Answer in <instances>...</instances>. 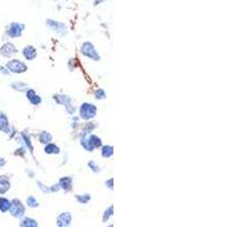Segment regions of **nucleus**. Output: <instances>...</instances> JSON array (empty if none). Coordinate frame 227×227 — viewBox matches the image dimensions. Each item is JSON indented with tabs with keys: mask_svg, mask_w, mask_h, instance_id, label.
Segmentation results:
<instances>
[{
	"mask_svg": "<svg viewBox=\"0 0 227 227\" xmlns=\"http://www.w3.org/2000/svg\"><path fill=\"white\" fill-rule=\"evenodd\" d=\"M81 144L88 151H93L94 149L101 147V138L94 134H90V132L84 131L81 138Z\"/></svg>",
	"mask_w": 227,
	"mask_h": 227,
	"instance_id": "1",
	"label": "nucleus"
},
{
	"mask_svg": "<svg viewBox=\"0 0 227 227\" xmlns=\"http://www.w3.org/2000/svg\"><path fill=\"white\" fill-rule=\"evenodd\" d=\"M97 115V107L92 103H88L84 102L81 107H79V117L84 120H90V119L94 118Z\"/></svg>",
	"mask_w": 227,
	"mask_h": 227,
	"instance_id": "2",
	"label": "nucleus"
},
{
	"mask_svg": "<svg viewBox=\"0 0 227 227\" xmlns=\"http://www.w3.org/2000/svg\"><path fill=\"white\" fill-rule=\"evenodd\" d=\"M81 51L82 53L84 55L85 57L90 58V59H93V60H100V56H99V53L97 52L96 48L93 46L91 42H84L81 47Z\"/></svg>",
	"mask_w": 227,
	"mask_h": 227,
	"instance_id": "3",
	"label": "nucleus"
},
{
	"mask_svg": "<svg viewBox=\"0 0 227 227\" xmlns=\"http://www.w3.org/2000/svg\"><path fill=\"white\" fill-rule=\"evenodd\" d=\"M52 98H53V100H56L59 105L65 106L66 109H67V111H68L70 115H73V114L75 112V108H74V106L72 105V99L69 98L68 96H65V94H55Z\"/></svg>",
	"mask_w": 227,
	"mask_h": 227,
	"instance_id": "4",
	"label": "nucleus"
},
{
	"mask_svg": "<svg viewBox=\"0 0 227 227\" xmlns=\"http://www.w3.org/2000/svg\"><path fill=\"white\" fill-rule=\"evenodd\" d=\"M6 67L9 72L16 73V74H22V73L27 70V66L24 63H22L20 60H17V59L8 61V63L6 64Z\"/></svg>",
	"mask_w": 227,
	"mask_h": 227,
	"instance_id": "5",
	"label": "nucleus"
},
{
	"mask_svg": "<svg viewBox=\"0 0 227 227\" xmlns=\"http://www.w3.org/2000/svg\"><path fill=\"white\" fill-rule=\"evenodd\" d=\"M11 204H10V214L13 217H16V218H20L23 217L24 214H25V208H24L23 203L20 202V200H17V199H14L13 201H10Z\"/></svg>",
	"mask_w": 227,
	"mask_h": 227,
	"instance_id": "6",
	"label": "nucleus"
},
{
	"mask_svg": "<svg viewBox=\"0 0 227 227\" xmlns=\"http://www.w3.org/2000/svg\"><path fill=\"white\" fill-rule=\"evenodd\" d=\"M47 25L60 35H66L67 34V26L64 23H60V22H57V20H47Z\"/></svg>",
	"mask_w": 227,
	"mask_h": 227,
	"instance_id": "7",
	"label": "nucleus"
},
{
	"mask_svg": "<svg viewBox=\"0 0 227 227\" xmlns=\"http://www.w3.org/2000/svg\"><path fill=\"white\" fill-rule=\"evenodd\" d=\"M24 27H25V26H24L23 24L14 22V23L10 24L9 30H8L7 34H8L10 38H18V36L22 35V32H23Z\"/></svg>",
	"mask_w": 227,
	"mask_h": 227,
	"instance_id": "8",
	"label": "nucleus"
},
{
	"mask_svg": "<svg viewBox=\"0 0 227 227\" xmlns=\"http://www.w3.org/2000/svg\"><path fill=\"white\" fill-rule=\"evenodd\" d=\"M16 52H17V50H16V48H15V46L10 42L5 43V44L1 47V49H0V53H1L2 56L7 57V58L14 56Z\"/></svg>",
	"mask_w": 227,
	"mask_h": 227,
	"instance_id": "9",
	"label": "nucleus"
},
{
	"mask_svg": "<svg viewBox=\"0 0 227 227\" xmlns=\"http://www.w3.org/2000/svg\"><path fill=\"white\" fill-rule=\"evenodd\" d=\"M72 223V215L70 212H63L57 217V225L59 227L69 226Z\"/></svg>",
	"mask_w": 227,
	"mask_h": 227,
	"instance_id": "10",
	"label": "nucleus"
},
{
	"mask_svg": "<svg viewBox=\"0 0 227 227\" xmlns=\"http://www.w3.org/2000/svg\"><path fill=\"white\" fill-rule=\"evenodd\" d=\"M26 98L29 99V101L32 103V105L36 106V105H40L41 101H42V99L40 98V96H38L35 93L34 90H27L26 91Z\"/></svg>",
	"mask_w": 227,
	"mask_h": 227,
	"instance_id": "11",
	"label": "nucleus"
},
{
	"mask_svg": "<svg viewBox=\"0 0 227 227\" xmlns=\"http://www.w3.org/2000/svg\"><path fill=\"white\" fill-rule=\"evenodd\" d=\"M36 55H38L36 49L32 46H27L23 49V56L27 60H33L36 57Z\"/></svg>",
	"mask_w": 227,
	"mask_h": 227,
	"instance_id": "12",
	"label": "nucleus"
},
{
	"mask_svg": "<svg viewBox=\"0 0 227 227\" xmlns=\"http://www.w3.org/2000/svg\"><path fill=\"white\" fill-rule=\"evenodd\" d=\"M10 188V182L9 178L2 175L0 176V194H5L8 190Z\"/></svg>",
	"mask_w": 227,
	"mask_h": 227,
	"instance_id": "13",
	"label": "nucleus"
},
{
	"mask_svg": "<svg viewBox=\"0 0 227 227\" xmlns=\"http://www.w3.org/2000/svg\"><path fill=\"white\" fill-rule=\"evenodd\" d=\"M0 131L5 132V133H9L10 132L8 118L3 112H0Z\"/></svg>",
	"mask_w": 227,
	"mask_h": 227,
	"instance_id": "14",
	"label": "nucleus"
},
{
	"mask_svg": "<svg viewBox=\"0 0 227 227\" xmlns=\"http://www.w3.org/2000/svg\"><path fill=\"white\" fill-rule=\"evenodd\" d=\"M72 184H73V181L72 178L68 177V176H66V177H61L59 179V188H63L65 191H69L70 188H72Z\"/></svg>",
	"mask_w": 227,
	"mask_h": 227,
	"instance_id": "15",
	"label": "nucleus"
},
{
	"mask_svg": "<svg viewBox=\"0 0 227 227\" xmlns=\"http://www.w3.org/2000/svg\"><path fill=\"white\" fill-rule=\"evenodd\" d=\"M44 152L48 155H58L60 152V149L58 145L53 144V143H48L44 148Z\"/></svg>",
	"mask_w": 227,
	"mask_h": 227,
	"instance_id": "16",
	"label": "nucleus"
},
{
	"mask_svg": "<svg viewBox=\"0 0 227 227\" xmlns=\"http://www.w3.org/2000/svg\"><path fill=\"white\" fill-rule=\"evenodd\" d=\"M39 141L41 143H43V144H48V143H50V142L52 141V136H51V134H50L49 132L43 131L39 135Z\"/></svg>",
	"mask_w": 227,
	"mask_h": 227,
	"instance_id": "17",
	"label": "nucleus"
},
{
	"mask_svg": "<svg viewBox=\"0 0 227 227\" xmlns=\"http://www.w3.org/2000/svg\"><path fill=\"white\" fill-rule=\"evenodd\" d=\"M10 204H11V202L8 199H6V197H0V211L1 212L9 211Z\"/></svg>",
	"mask_w": 227,
	"mask_h": 227,
	"instance_id": "18",
	"label": "nucleus"
},
{
	"mask_svg": "<svg viewBox=\"0 0 227 227\" xmlns=\"http://www.w3.org/2000/svg\"><path fill=\"white\" fill-rule=\"evenodd\" d=\"M101 155L103 158H110L114 155V148H112V145H105V147H102Z\"/></svg>",
	"mask_w": 227,
	"mask_h": 227,
	"instance_id": "19",
	"label": "nucleus"
},
{
	"mask_svg": "<svg viewBox=\"0 0 227 227\" xmlns=\"http://www.w3.org/2000/svg\"><path fill=\"white\" fill-rule=\"evenodd\" d=\"M11 88H13L14 90L20 91V92H23V91L26 92L27 90H29V85L25 84V83H23V82H14L13 84H11Z\"/></svg>",
	"mask_w": 227,
	"mask_h": 227,
	"instance_id": "20",
	"label": "nucleus"
},
{
	"mask_svg": "<svg viewBox=\"0 0 227 227\" xmlns=\"http://www.w3.org/2000/svg\"><path fill=\"white\" fill-rule=\"evenodd\" d=\"M20 225L22 227H38L36 220H34L32 218H24L23 220L20 221Z\"/></svg>",
	"mask_w": 227,
	"mask_h": 227,
	"instance_id": "21",
	"label": "nucleus"
},
{
	"mask_svg": "<svg viewBox=\"0 0 227 227\" xmlns=\"http://www.w3.org/2000/svg\"><path fill=\"white\" fill-rule=\"evenodd\" d=\"M22 138H23V140L25 141V144H26V147L29 148L30 152H31V153H33V145H32V143H31L30 136H29V135H27L25 132H23V133H22Z\"/></svg>",
	"mask_w": 227,
	"mask_h": 227,
	"instance_id": "22",
	"label": "nucleus"
},
{
	"mask_svg": "<svg viewBox=\"0 0 227 227\" xmlns=\"http://www.w3.org/2000/svg\"><path fill=\"white\" fill-rule=\"evenodd\" d=\"M26 203H27V206L30 208H36V207H39V202L36 201V199L33 195H30V197H27V200H26Z\"/></svg>",
	"mask_w": 227,
	"mask_h": 227,
	"instance_id": "23",
	"label": "nucleus"
},
{
	"mask_svg": "<svg viewBox=\"0 0 227 227\" xmlns=\"http://www.w3.org/2000/svg\"><path fill=\"white\" fill-rule=\"evenodd\" d=\"M90 199H91V197H90L89 194H84V195H76V200L79 201V203H88L90 201Z\"/></svg>",
	"mask_w": 227,
	"mask_h": 227,
	"instance_id": "24",
	"label": "nucleus"
},
{
	"mask_svg": "<svg viewBox=\"0 0 227 227\" xmlns=\"http://www.w3.org/2000/svg\"><path fill=\"white\" fill-rule=\"evenodd\" d=\"M112 214H114V206H110V207L105 211V215H103V221H107L109 218L111 217Z\"/></svg>",
	"mask_w": 227,
	"mask_h": 227,
	"instance_id": "25",
	"label": "nucleus"
},
{
	"mask_svg": "<svg viewBox=\"0 0 227 227\" xmlns=\"http://www.w3.org/2000/svg\"><path fill=\"white\" fill-rule=\"evenodd\" d=\"M94 96H96V99H98V100H103V99H106V92L102 89H98L94 92Z\"/></svg>",
	"mask_w": 227,
	"mask_h": 227,
	"instance_id": "26",
	"label": "nucleus"
},
{
	"mask_svg": "<svg viewBox=\"0 0 227 227\" xmlns=\"http://www.w3.org/2000/svg\"><path fill=\"white\" fill-rule=\"evenodd\" d=\"M88 165H89V167L91 168V169H92L94 173H99V171H100V167H99L98 165H97L94 161H90Z\"/></svg>",
	"mask_w": 227,
	"mask_h": 227,
	"instance_id": "27",
	"label": "nucleus"
},
{
	"mask_svg": "<svg viewBox=\"0 0 227 227\" xmlns=\"http://www.w3.org/2000/svg\"><path fill=\"white\" fill-rule=\"evenodd\" d=\"M112 183H114V178H110L109 181L106 182V186L108 188H110V190H112L114 188V185H112Z\"/></svg>",
	"mask_w": 227,
	"mask_h": 227,
	"instance_id": "28",
	"label": "nucleus"
},
{
	"mask_svg": "<svg viewBox=\"0 0 227 227\" xmlns=\"http://www.w3.org/2000/svg\"><path fill=\"white\" fill-rule=\"evenodd\" d=\"M38 185H40V188H41V190H42L43 192H47V193H49L50 192V188H46V186H44V185H42L41 184V183H38Z\"/></svg>",
	"mask_w": 227,
	"mask_h": 227,
	"instance_id": "29",
	"label": "nucleus"
},
{
	"mask_svg": "<svg viewBox=\"0 0 227 227\" xmlns=\"http://www.w3.org/2000/svg\"><path fill=\"white\" fill-rule=\"evenodd\" d=\"M6 164V161H5V159L3 158H0V167H2L3 165Z\"/></svg>",
	"mask_w": 227,
	"mask_h": 227,
	"instance_id": "30",
	"label": "nucleus"
}]
</instances>
